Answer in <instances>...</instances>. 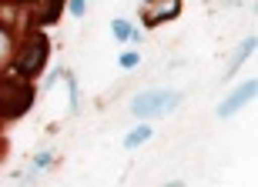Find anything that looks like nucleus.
Instances as JSON below:
<instances>
[{"label": "nucleus", "instance_id": "1", "mask_svg": "<svg viewBox=\"0 0 258 187\" xmlns=\"http://www.w3.org/2000/svg\"><path fill=\"white\" fill-rule=\"evenodd\" d=\"M178 104H181V94L178 90H148V94H138L131 101V114L141 117V121H151L158 114H171Z\"/></svg>", "mask_w": 258, "mask_h": 187}, {"label": "nucleus", "instance_id": "2", "mask_svg": "<svg viewBox=\"0 0 258 187\" xmlns=\"http://www.w3.org/2000/svg\"><path fill=\"white\" fill-rule=\"evenodd\" d=\"M47 54H50V40L44 37V34H34V37H27L24 50L14 57V70H17L20 77L40 74V70H44V64H47Z\"/></svg>", "mask_w": 258, "mask_h": 187}, {"label": "nucleus", "instance_id": "3", "mask_svg": "<svg viewBox=\"0 0 258 187\" xmlns=\"http://www.w3.org/2000/svg\"><path fill=\"white\" fill-rule=\"evenodd\" d=\"M255 94H258V80L251 77V80H245L235 94H228V97L215 107V114H218V117H231V114H238L248 101H255Z\"/></svg>", "mask_w": 258, "mask_h": 187}, {"label": "nucleus", "instance_id": "4", "mask_svg": "<svg viewBox=\"0 0 258 187\" xmlns=\"http://www.w3.org/2000/svg\"><path fill=\"white\" fill-rule=\"evenodd\" d=\"M178 10H181V0H148L141 14H148V17H144L148 27H158V24H164V20H174Z\"/></svg>", "mask_w": 258, "mask_h": 187}, {"label": "nucleus", "instance_id": "5", "mask_svg": "<svg viewBox=\"0 0 258 187\" xmlns=\"http://www.w3.org/2000/svg\"><path fill=\"white\" fill-rule=\"evenodd\" d=\"M255 44H258V37H255V34H251V37H245V40H241L238 47H235V54H231L228 67H225V74H221V77H225V80H228V77L235 74V70H238V67L245 64V60H248L251 54H255Z\"/></svg>", "mask_w": 258, "mask_h": 187}, {"label": "nucleus", "instance_id": "6", "mask_svg": "<svg viewBox=\"0 0 258 187\" xmlns=\"http://www.w3.org/2000/svg\"><path fill=\"white\" fill-rule=\"evenodd\" d=\"M144 140H151V127H148V124H138V127H134V131L124 137V147L134 150V147H141Z\"/></svg>", "mask_w": 258, "mask_h": 187}, {"label": "nucleus", "instance_id": "7", "mask_svg": "<svg viewBox=\"0 0 258 187\" xmlns=\"http://www.w3.org/2000/svg\"><path fill=\"white\" fill-rule=\"evenodd\" d=\"M131 24L127 20H111V34H114V40H131Z\"/></svg>", "mask_w": 258, "mask_h": 187}, {"label": "nucleus", "instance_id": "8", "mask_svg": "<svg viewBox=\"0 0 258 187\" xmlns=\"http://www.w3.org/2000/svg\"><path fill=\"white\" fill-rule=\"evenodd\" d=\"M60 4H64V0H50V7H47V14L40 17V24H54V20L60 17Z\"/></svg>", "mask_w": 258, "mask_h": 187}, {"label": "nucleus", "instance_id": "9", "mask_svg": "<svg viewBox=\"0 0 258 187\" xmlns=\"http://www.w3.org/2000/svg\"><path fill=\"white\" fill-rule=\"evenodd\" d=\"M84 7H87V0H71V4H67L71 17H84Z\"/></svg>", "mask_w": 258, "mask_h": 187}, {"label": "nucleus", "instance_id": "10", "mask_svg": "<svg viewBox=\"0 0 258 187\" xmlns=\"http://www.w3.org/2000/svg\"><path fill=\"white\" fill-rule=\"evenodd\" d=\"M121 67H124V70H134V67H138V54H134V50H127V54L121 57Z\"/></svg>", "mask_w": 258, "mask_h": 187}, {"label": "nucleus", "instance_id": "11", "mask_svg": "<svg viewBox=\"0 0 258 187\" xmlns=\"http://www.w3.org/2000/svg\"><path fill=\"white\" fill-rule=\"evenodd\" d=\"M50 164V154H37V160H34V167H47Z\"/></svg>", "mask_w": 258, "mask_h": 187}, {"label": "nucleus", "instance_id": "12", "mask_svg": "<svg viewBox=\"0 0 258 187\" xmlns=\"http://www.w3.org/2000/svg\"><path fill=\"white\" fill-rule=\"evenodd\" d=\"M17 4H27V0H17Z\"/></svg>", "mask_w": 258, "mask_h": 187}]
</instances>
